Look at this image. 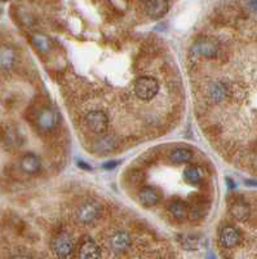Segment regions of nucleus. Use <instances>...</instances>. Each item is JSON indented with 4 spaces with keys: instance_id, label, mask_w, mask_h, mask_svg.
Instances as JSON below:
<instances>
[{
    "instance_id": "obj_1",
    "label": "nucleus",
    "mask_w": 257,
    "mask_h": 259,
    "mask_svg": "<svg viewBox=\"0 0 257 259\" xmlns=\"http://www.w3.org/2000/svg\"><path fill=\"white\" fill-rule=\"evenodd\" d=\"M164 2L55 3L30 43L61 90L87 152L117 156L172 131L185 109L181 74L166 41L149 30Z\"/></svg>"
},
{
    "instance_id": "obj_2",
    "label": "nucleus",
    "mask_w": 257,
    "mask_h": 259,
    "mask_svg": "<svg viewBox=\"0 0 257 259\" xmlns=\"http://www.w3.org/2000/svg\"><path fill=\"white\" fill-rule=\"evenodd\" d=\"M122 175L129 197L173 228L200 227L212 214L216 197L214 167L191 145L152 148L129 163Z\"/></svg>"
},
{
    "instance_id": "obj_4",
    "label": "nucleus",
    "mask_w": 257,
    "mask_h": 259,
    "mask_svg": "<svg viewBox=\"0 0 257 259\" xmlns=\"http://www.w3.org/2000/svg\"><path fill=\"white\" fill-rule=\"evenodd\" d=\"M9 259H32V258L30 255H27V254L20 253V254H15V255H12Z\"/></svg>"
},
{
    "instance_id": "obj_3",
    "label": "nucleus",
    "mask_w": 257,
    "mask_h": 259,
    "mask_svg": "<svg viewBox=\"0 0 257 259\" xmlns=\"http://www.w3.org/2000/svg\"><path fill=\"white\" fill-rule=\"evenodd\" d=\"M20 61L17 50L11 46H0V71H12Z\"/></svg>"
}]
</instances>
